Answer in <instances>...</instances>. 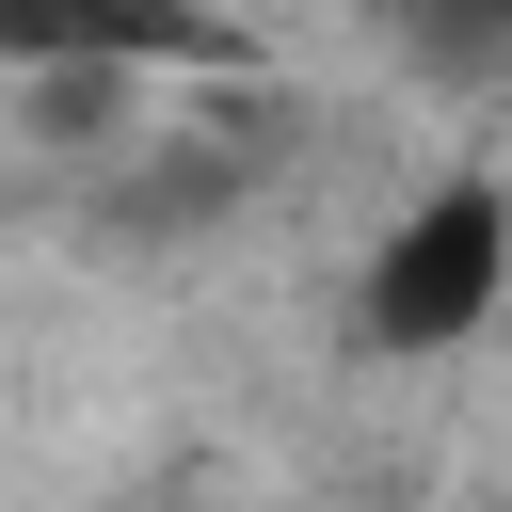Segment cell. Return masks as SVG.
I'll list each match as a JSON object with an SVG mask.
<instances>
[{
  "mask_svg": "<svg viewBox=\"0 0 512 512\" xmlns=\"http://www.w3.org/2000/svg\"><path fill=\"white\" fill-rule=\"evenodd\" d=\"M496 288H512V192H496V160H448L416 208H384V240L352 272V336L400 368H448L496 336Z\"/></svg>",
  "mask_w": 512,
  "mask_h": 512,
  "instance_id": "obj_1",
  "label": "cell"
},
{
  "mask_svg": "<svg viewBox=\"0 0 512 512\" xmlns=\"http://www.w3.org/2000/svg\"><path fill=\"white\" fill-rule=\"evenodd\" d=\"M240 32L208 0H0V80H144V64H224Z\"/></svg>",
  "mask_w": 512,
  "mask_h": 512,
  "instance_id": "obj_2",
  "label": "cell"
},
{
  "mask_svg": "<svg viewBox=\"0 0 512 512\" xmlns=\"http://www.w3.org/2000/svg\"><path fill=\"white\" fill-rule=\"evenodd\" d=\"M400 16H432V32H480V16H496V0H400Z\"/></svg>",
  "mask_w": 512,
  "mask_h": 512,
  "instance_id": "obj_3",
  "label": "cell"
}]
</instances>
